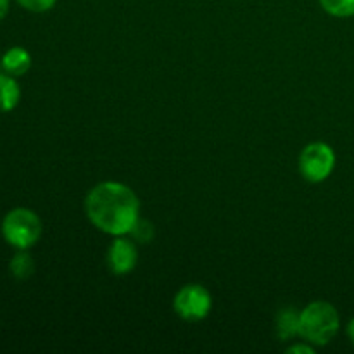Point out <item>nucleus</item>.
<instances>
[{
    "instance_id": "39448f33",
    "label": "nucleus",
    "mask_w": 354,
    "mask_h": 354,
    "mask_svg": "<svg viewBox=\"0 0 354 354\" xmlns=\"http://www.w3.org/2000/svg\"><path fill=\"white\" fill-rule=\"evenodd\" d=\"M211 308H213V297L209 290L201 283H187L175 294L173 299L175 313L182 320L192 324L204 320L211 313Z\"/></svg>"
},
{
    "instance_id": "0eeeda50",
    "label": "nucleus",
    "mask_w": 354,
    "mask_h": 354,
    "mask_svg": "<svg viewBox=\"0 0 354 354\" xmlns=\"http://www.w3.org/2000/svg\"><path fill=\"white\" fill-rule=\"evenodd\" d=\"M275 330L280 341H292L301 337V311L292 306L280 310L275 318Z\"/></svg>"
},
{
    "instance_id": "9b49d317",
    "label": "nucleus",
    "mask_w": 354,
    "mask_h": 354,
    "mask_svg": "<svg viewBox=\"0 0 354 354\" xmlns=\"http://www.w3.org/2000/svg\"><path fill=\"white\" fill-rule=\"evenodd\" d=\"M322 9L334 17H353L354 0H320Z\"/></svg>"
},
{
    "instance_id": "f8f14e48",
    "label": "nucleus",
    "mask_w": 354,
    "mask_h": 354,
    "mask_svg": "<svg viewBox=\"0 0 354 354\" xmlns=\"http://www.w3.org/2000/svg\"><path fill=\"white\" fill-rule=\"evenodd\" d=\"M128 235H130L135 242H138V244H147V242L152 241V237H154V228H152V225L149 223V221H144L138 218V221L135 223V227L131 228V232Z\"/></svg>"
},
{
    "instance_id": "dca6fc26",
    "label": "nucleus",
    "mask_w": 354,
    "mask_h": 354,
    "mask_svg": "<svg viewBox=\"0 0 354 354\" xmlns=\"http://www.w3.org/2000/svg\"><path fill=\"white\" fill-rule=\"evenodd\" d=\"M346 334H348L349 341H351V344L354 346V318L351 322H349L348 327H346Z\"/></svg>"
},
{
    "instance_id": "1a4fd4ad",
    "label": "nucleus",
    "mask_w": 354,
    "mask_h": 354,
    "mask_svg": "<svg viewBox=\"0 0 354 354\" xmlns=\"http://www.w3.org/2000/svg\"><path fill=\"white\" fill-rule=\"evenodd\" d=\"M3 71L12 76H23L31 68V55L24 47H10L2 57Z\"/></svg>"
},
{
    "instance_id": "4468645a",
    "label": "nucleus",
    "mask_w": 354,
    "mask_h": 354,
    "mask_svg": "<svg viewBox=\"0 0 354 354\" xmlns=\"http://www.w3.org/2000/svg\"><path fill=\"white\" fill-rule=\"evenodd\" d=\"M287 353L290 354H313L315 353V346L310 344V342H296V344L289 346L287 348Z\"/></svg>"
},
{
    "instance_id": "423d86ee",
    "label": "nucleus",
    "mask_w": 354,
    "mask_h": 354,
    "mask_svg": "<svg viewBox=\"0 0 354 354\" xmlns=\"http://www.w3.org/2000/svg\"><path fill=\"white\" fill-rule=\"evenodd\" d=\"M138 261V251L135 241L128 235L114 237L113 244L107 249V265L114 275H128L133 272Z\"/></svg>"
},
{
    "instance_id": "9d476101",
    "label": "nucleus",
    "mask_w": 354,
    "mask_h": 354,
    "mask_svg": "<svg viewBox=\"0 0 354 354\" xmlns=\"http://www.w3.org/2000/svg\"><path fill=\"white\" fill-rule=\"evenodd\" d=\"M9 272L14 279L26 280L35 273V261L28 251H17L9 263Z\"/></svg>"
},
{
    "instance_id": "20e7f679",
    "label": "nucleus",
    "mask_w": 354,
    "mask_h": 354,
    "mask_svg": "<svg viewBox=\"0 0 354 354\" xmlns=\"http://www.w3.org/2000/svg\"><path fill=\"white\" fill-rule=\"evenodd\" d=\"M335 168V152L325 142H311L299 154V173L306 182L320 183Z\"/></svg>"
},
{
    "instance_id": "2eb2a0df",
    "label": "nucleus",
    "mask_w": 354,
    "mask_h": 354,
    "mask_svg": "<svg viewBox=\"0 0 354 354\" xmlns=\"http://www.w3.org/2000/svg\"><path fill=\"white\" fill-rule=\"evenodd\" d=\"M10 9V0H0V21L6 19V16L9 14Z\"/></svg>"
},
{
    "instance_id": "6e6552de",
    "label": "nucleus",
    "mask_w": 354,
    "mask_h": 354,
    "mask_svg": "<svg viewBox=\"0 0 354 354\" xmlns=\"http://www.w3.org/2000/svg\"><path fill=\"white\" fill-rule=\"evenodd\" d=\"M21 100V86L16 76L0 73V113H10Z\"/></svg>"
},
{
    "instance_id": "f03ea898",
    "label": "nucleus",
    "mask_w": 354,
    "mask_h": 354,
    "mask_svg": "<svg viewBox=\"0 0 354 354\" xmlns=\"http://www.w3.org/2000/svg\"><path fill=\"white\" fill-rule=\"evenodd\" d=\"M339 328V311L327 301H315L301 311V339L313 344L315 348H322L334 341Z\"/></svg>"
},
{
    "instance_id": "f257e3e1",
    "label": "nucleus",
    "mask_w": 354,
    "mask_h": 354,
    "mask_svg": "<svg viewBox=\"0 0 354 354\" xmlns=\"http://www.w3.org/2000/svg\"><path fill=\"white\" fill-rule=\"evenodd\" d=\"M85 214L102 234L128 235L140 218L137 194L121 182H100L85 197Z\"/></svg>"
},
{
    "instance_id": "7ed1b4c3",
    "label": "nucleus",
    "mask_w": 354,
    "mask_h": 354,
    "mask_svg": "<svg viewBox=\"0 0 354 354\" xmlns=\"http://www.w3.org/2000/svg\"><path fill=\"white\" fill-rule=\"evenodd\" d=\"M2 237L10 248L28 251L41 237V220L28 207H14L2 220Z\"/></svg>"
},
{
    "instance_id": "ddd939ff",
    "label": "nucleus",
    "mask_w": 354,
    "mask_h": 354,
    "mask_svg": "<svg viewBox=\"0 0 354 354\" xmlns=\"http://www.w3.org/2000/svg\"><path fill=\"white\" fill-rule=\"evenodd\" d=\"M17 3H19L23 9L30 10V12H47V10H50L52 7L55 6V2L57 0H16Z\"/></svg>"
}]
</instances>
